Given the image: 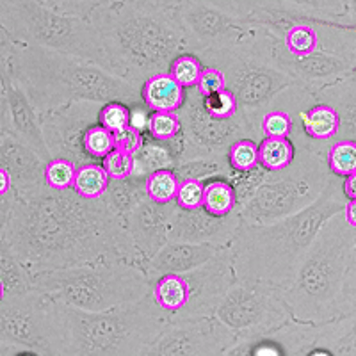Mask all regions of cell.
I'll use <instances>...</instances> for the list:
<instances>
[{"mask_svg":"<svg viewBox=\"0 0 356 356\" xmlns=\"http://www.w3.org/2000/svg\"><path fill=\"white\" fill-rule=\"evenodd\" d=\"M40 2L47 8L56 9L59 13H65V15L88 18L93 13V9H97L107 0H40Z\"/></svg>","mask_w":356,"mask_h":356,"instance_id":"43","label":"cell"},{"mask_svg":"<svg viewBox=\"0 0 356 356\" xmlns=\"http://www.w3.org/2000/svg\"><path fill=\"white\" fill-rule=\"evenodd\" d=\"M184 276L189 284V301L182 310L170 316V319H196V317L214 316L216 308L237 280L230 244L222 246L211 260H207L200 267L184 273Z\"/></svg>","mask_w":356,"mask_h":356,"instance_id":"14","label":"cell"},{"mask_svg":"<svg viewBox=\"0 0 356 356\" xmlns=\"http://www.w3.org/2000/svg\"><path fill=\"white\" fill-rule=\"evenodd\" d=\"M344 195L348 200H356V173L344 178Z\"/></svg>","mask_w":356,"mask_h":356,"instance_id":"49","label":"cell"},{"mask_svg":"<svg viewBox=\"0 0 356 356\" xmlns=\"http://www.w3.org/2000/svg\"><path fill=\"white\" fill-rule=\"evenodd\" d=\"M79 164L65 157H52L44 164V182L47 187L56 191H65L73 187Z\"/></svg>","mask_w":356,"mask_h":356,"instance_id":"32","label":"cell"},{"mask_svg":"<svg viewBox=\"0 0 356 356\" xmlns=\"http://www.w3.org/2000/svg\"><path fill=\"white\" fill-rule=\"evenodd\" d=\"M170 321L152 292L106 312H86L57 301L52 308V353L75 356H143Z\"/></svg>","mask_w":356,"mask_h":356,"instance_id":"3","label":"cell"},{"mask_svg":"<svg viewBox=\"0 0 356 356\" xmlns=\"http://www.w3.org/2000/svg\"><path fill=\"white\" fill-rule=\"evenodd\" d=\"M109 186V175L98 162H88L77 168L73 189L89 200L104 198Z\"/></svg>","mask_w":356,"mask_h":356,"instance_id":"29","label":"cell"},{"mask_svg":"<svg viewBox=\"0 0 356 356\" xmlns=\"http://www.w3.org/2000/svg\"><path fill=\"white\" fill-rule=\"evenodd\" d=\"M0 11L34 41L57 52L84 57L109 70L104 44L89 18L65 15L47 8L40 0H4Z\"/></svg>","mask_w":356,"mask_h":356,"instance_id":"10","label":"cell"},{"mask_svg":"<svg viewBox=\"0 0 356 356\" xmlns=\"http://www.w3.org/2000/svg\"><path fill=\"white\" fill-rule=\"evenodd\" d=\"M284 44L289 54L305 57L321 47V34L317 22H294L284 33Z\"/></svg>","mask_w":356,"mask_h":356,"instance_id":"26","label":"cell"},{"mask_svg":"<svg viewBox=\"0 0 356 356\" xmlns=\"http://www.w3.org/2000/svg\"><path fill=\"white\" fill-rule=\"evenodd\" d=\"M4 298H6V282L4 278L0 276V305L4 303Z\"/></svg>","mask_w":356,"mask_h":356,"instance_id":"50","label":"cell"},{"mask_svg":"<svg viewBox=\"0 0 356 356\" xmlns=\"http://www.w3.org/2000/svg\"><path fill=\"white\" fill-rule=\"evenodd\" d=\"M177 116L180 120V148L177 164L209 155H228L232 143L248 138L237 116L232 120H218L207 113L203 95L196 89V86L186 88L184 102L177 111Z\"/></svg>","mask_w":356,"mask_h":356,"instance_id":"12","label":"cell"},{"mask_svg":"<svg viewBox=\"0 0 356 356\" xmlns=\"http://www.w3.org/2000/svg\"><path fill=\"white\" fill-rule=\"evenodd\" d=\"M178 177L173 170H157L146 175V195L157 203L175 202L178 191Z\"/></svg>","mask_w":356,"mask_h":356,"instance_id":"31","label":"cell"},{"mask_svg":"<svg viewBox=\"0 0 356 356\" xmlns=\"http://www.w3.org/2000/svg\"><path fill=\"white\" fill-rule=\"evenodd\" d=\"M227 88V77H225V72H222L219 66H203L202 75H200V81L196 84V89L203 97H209V95L216 93L219 89Z\"/></svg>","mask_w":356,"mask_h":356,"instance_id":"44","label":"cell"},{"mask_svg":"<svg viewBox=\"0 0 356 356\" xmlns=\"http://www.w3.org/2000/svg\"><path fill=\"white\" fill-rule=\"evenodd\" d=\"M316 104H328L339 114L337 139L356 141V70L314 93Z\"/></svg>","mask_w":356,"mask_h":356,"instance_id":"20","label":"cell"},{"mask_svg":"<svg viewBox=\"0 0 356 356\" xmlns=\"http://www.w3.org/2000/svg\"><path fill=\"white\" fill-rule=\"evenodd\" d=\"M344 216L346 221L349 222V227L356 230V200H348L344 207Z\"/></svg>","mask_w":356,"mask_h":356,"instance_id":"48","label":"cell"},{"mask_svg":"<svg viewBox=\"0 0 356 356\" xmlns=\"http://www.w3.org/2000/svg\"><path fill=\"white\" fill-rule=\"evenodd\" d=\"M152 296L159 307L170 316L182 310L189 301V284L184 275H164L157 278L152 285Z\"/></svg>","mask_w":356,"mask_h":356,"instance_id":"24","label":"cell"},{"mask_svg":"<svg viewBox=\"0 0 356 356\" xmlns=\"http://www.w3.org/2000/svg\"><path fill=\"white\" fill-rule=\"evenodd\" d=\"M260 22L284 34L294 22H339L346 15L344 0H251Z\"/></svg>","mask_w":356,"mask_h":356,"instance_id":"17","label":"cell"},{"mask_svg":"<svg viewBox=\"0 0 356 356\" xmlns=\"http://www.w3.org/2000/svg\"><path fill=\"white\" fill-rule=\"evenodd\" d=\"M294 143V159L285 170L267 171L255 193L237 209L241 221L267 225L298 214L316 202L333 178L328 166L332 143L301 138Z\"/></svg>","mask_w":356,"mask_h":356,"instance_id":"6","label":"cell"},{"mask_svg":"<svg viewBox=\"0 0 356 356\" xmlns=\"http://www.w3.org/2000/svg\"><path fill=\"white\" fill-rule=\"evenodd\" d=\"M146 196V175L134 173L127 178H109L106 198L123 219Z\"/></svg>","mask_w":356,"mask_h":356,"instance_id":"22","label":"cell"},{"mask_svg":"<svg viewBox=\"0 0 356 356\" xmlns=\"http://www.w3.org/2000/svg\"><path fill=\"white\" fill-rule=\"evenodd\" d=\"M356 312V255L353 259L351 267L346 275L344 285L339 294V300L335 303V319L344 317Z\"/></svg>","mask_w":356,"mask_h":356,"instance_id":"41","label":"cell"},{"mask_svg":"<svg viewBox=\"0 0 356 356\" xmlns=\"http://www.w3.org/2000/svg\"><path fill=\"white\" fill-rule=\"evenodd\" d=\"M284 36L269 27H260L250 40L225 50H212L196 56L203 66H219L227 77V89L237 98V118L248 138L260 143L262 118L284 89L294 84L287 72L280 70L271 59V44Z\"/></svg>","mask_w":356,"mask_h":356,"instance_id":"5","label":"cell"},{"mask_svg":"<svg viewBox=\"0 0 356 356\" xmlns=\"http://www.w3.org/2000/svg\"><path fill=\"white\" fill-rule=\"evenodd\" d=\"M301 125L314 141L333 143L339 136V114L328 104H314L301 114Z\"/></svg>","mask_w":356,"mask_h":356,"instance_id":"23","label":"cell"},{"mask_svg":"<svg viewBox=\"0 0 356 356\" xmlns=\"http://www.w3.org/2000/svg\"><path fill=\"white\" fill-rule=\"evenodd\" d=\"M146 132L157 141H171L180 134V120L177 113H162V111H152L146 122Z\"/></svg>","mask_w":356,"mask_h":356,"instance_id":"36","label":"cell"},{"mask_svg":"<svg viewBox=\"0 0 356 356\" xmlns=\"http://www.w3.org/2000/svg\"><path fill=\"white\" fill-rule=\"evenodd\" d=\"M203 209L214 216H227L237 207L235 187L227 178H209L203 187Z\"/></svg>","mask_w":356,"mask_h":356,"instance_id":"27","label":"cell"},{"mask_svg":"<svg viewBox=\"0 0 356 356\" xmlns=\"http://www.w3.org/2000/svg\"><path fill=\"white\" fill-rule=\"evenodd\" d=\"M228 161L235 171H250L259 166V143L250 138H241L228 148Z\"/></svg>","mask_w":356,"mask_h":356,"instance_id":"34","label":"cell"},{"mask_svg":"<svg viewBox=\"0 0 356 356\" xmlns=\"http://www.w3.org/2000/svg\"><path fill=\"white\" fill-rule=\"evenodd\" d=\"M102 102L77 100L57 107L49 120V150L50 157H65L82 166L97 162L84 150L82 139L91 127L98 125Z\"/></svg>","mask_w":356,"mask_h":356,"instance_id":"15","label":"cell"},{"mask_svg":"<svg viewBox=\"0 0 356 356\" xmlns=\"http://www.w3.org/2000/svg\"><path fill=\"white\" fill-rule=\"evenodd\" d=\"M355 255L356 230L340 211L324 222L285 289L296 321L319 324L335 319V303Z\"/></svg>","mask_w":356,"mask_h":356,"instance_id":"4","label":"cell"},{"mask_svg":"<svg viewBox=\"0 0 356 356\" xmlns=\"http://www.w3.org/2000/svg\"><path fill=\"white\" fill-rule=\"evenodd\" d=\"M292 132V114L285 109H269L262 118L264 138H289Z\"/></svg>","mask_w":356,"mask_h":356,"instance_id":"40","label":"cell"},{"mask_svg":"<svg viewBox=\"0 0 356 356\" xmlns=\"http://www.w3.org/2000/svg\"><path fill=\"white\" fill-rule=\"evenodd\" d=\"M214 316L237 333V344L267 335L294 319L285 289L257 280H235Z\"/></svg>","mask_w":356,"mask_h":356,"instance_id":"11","label":"cell"},{"mask_svg":"<svg viewBox=\"0 0 356 356\" xmlns=\"http://www.w3.org/2000/svg\"><path fill=\"white\" fill-rule=\"evenodd\" d=\"M346 15L342 18V24L356 27V0H344Z\"/></svg>","mask_w":356,"mask_h":356,"instance_id":"47","label":"cell"},{"mask_svg":"<svg viewBox=\"0 0 356 356\" xmlns=\"http://www.w3.org/2000/svg\"><path fill=\"white\" fill-rule=\"evenodd\" d=\"M177 209V202L157 203L146 196L125 216L127 230L146 260L168 243V228Z\"/></svg>","mask_w":356,"mask_h":356,"instance_id":"18","label":"cell"},{"mask_svg":"<svg viewBox=\"0 0 356 356\" xmlns=\"http://www.w3.org/2000/svg\"><path fill=\"white\" fill-rule=\"evenodd\" d=\"M98 123L114 134L123 132L130 127V107L122 102H107L102 106Z\"/></svg>","mask_w":356,"mask_h":356,"instance_id":"38","label":"cell"},{"mask_svg":"<svg viewBox=\"0 0 356 356\" xmlns=\"http://www.w3.org/2000/svg\"><path fill=\"white\" fill-rule=\"evenodd\" d=\"M11 187H13L11 173L8 171V168L0 166V200L4 198L6 195H9Z\"/></svg>","mask_w":356,"mask_h":356,"instance_id":"46","label":"cell"},{"mask_svg":"<svg viewBox=\"0 0 356 356\" xmlns=\"http://www.w3.org/2000/svg\"><path fill=\"white\" fill-rule=\"evenodd\" d=\"M177 166V155L171 146L164 141H157L148 134L145 145L136 155V173L148 175L157 170H173Z\"/></svg>","mask_w":356,"mask_h":356,"instance_id":"25","label":"cell"},{"mask_svg":"<svg viewBox=\"0 0 356 356\" xmlns=\"http://www.w3.org/2000/svg\"><path fill=\"white\" fill-rule=\"evenodd\" d=\"M291 138H264L259 143V164L267 171L285 170L294 159Z\"/></svg>","mask_w":356,"mask_h":356,"instance_id":"28","label":"cell"},{"mask_svg":"<svg viewBox=\"0 0 356 356\" xmlns=\"http://www.w3.org/2000/svg\"><path fill=\"white\" fill-rule=\"evenodd\" d=\"M175 13L195 56L237 47L266 27L251 0H178Z\"/></svg>","mask_w":356,"mask_h":356,"instance_id":"9","label":"cell"},{"mask_svg":"<svg viewBox=\"0 0 356 356\" xmlns=\"http://www.w3.org/2000/svg\"><path fill=\"white\" fill-rule=\"evenodd\" d=\"M145 269L125 262H89L49 275L56 301L86 312H106L143 300L152 292Z\"/></svg>","mask_w":356,"mask_h":356,"instance_id":"7","label":"cell"},{"mask_svg":"<svg viewBox=\"0 0 356 356\" xmlns=\"http://www.w3.org/2000/svg\"><path fill=\"white\" fill-rule=\"evenodd\" d=\"M344 180L333 175L323 195L298 214L267 225L241 222L230 243L237 280L287 289L323 225L344 211Z\"/></svg>","mask_w":356,"mask_h":356,"instance_id":"2","label":"cell"},{"mask_svg":"<svg viewBox=\"0 0 356 356\" xmlns=\"http://www.w3.org/2000/svg\"><path fill=\"white\" fill-rule=\"evenodd\" d=\"M328 166L333 175L340 178H346L349 175L356 173V141L351 139H335L330 145Z\"/></svg>","mask_w":356,"mask_h":356,"instance_id":"30","label":"cell"},{"mask_svg":"<svg viewBox=\"0 0 356 356\" xmlns=\"http://www.w3.org/2000/svg\"><path fill=\"white\" fill-rule=\"evenodd\" d=\"M143 145H145V134L138 127L130 125L129 129H125L123 132L116 134V146L122 148V150L129 152L134 157L138 155V152L141 150Z\"/></svg>","mask_w":356,"mask_h":356,"instance_id":"45","label":"cell"},{"mask_svg":"<svg viewBox=\"0 0 356 356\" xmlns=\"http://www.w3.org/2000/svg\"><path fill=\"white\" fill-rule=\"evenodd\" d=\"M203 104H205L207 113L218 120H232L237 116V111H239L237 98L227 88L219 89L209 97H203Z\"/></svg>","mask_w":356,"mask_h":356,"instance_id":"37","label":"cell"},{"mask_svg":"<svg viewBox=\"0 0 356 356\" xmlns=\"http://www.w3.org/2000/svg\"><path fill=\"white\" fill-rule=\"evenodd\" d=\"M82 145L89 157H93L95 161H102L111 150L116 148V134L98 123L84 134Z\"/></svg>","mask_w":356,"mask_h":356,"instance_id":"35","label":"cell"},{"mask_svg":"<svg viewBox=\"0 0 356 356\" xmlns=\"http://www.w3.org/2000/svg\"><path fill=\"white\" fill-rule=\"evenodd\" d=\"M186 95V88L178 84L170 73H155L145 81L141 88V97L145 106L150 111L177 113L180 109Z\"/></svg>","mask_w":356,"mask_h":356,"instance_id":"21","label":"cell"},{"mask_svg":"<svg viewBox=\"0 0 356 356\" xmlns=\"http://www.w3.org/2000/svg\"><path fill=\"white\" fill-rule=\"evenodd\" d=\"M216 244H195V243H166L152 259L146 260L145 273L154 284L155 280L164 275H184L189 273L221 250Z\"/></svg>","mask_w":356,"mask_h":356,"instance_id":"19","label":"cell"},{"mask_svg":"<svg viewBox=\"0 0 356 356\" xmlns=\"http://www.w3.org/2000/svg\"><path fill=\"white\" fill-rule=\"evenodd\" d=\"M237 340V333L216 316L170 319L143 356H227Z\"/></svg>","mask_w":356,"mask_h":356,"instance_id":"13","label":"cell"},{"mask_svg":"<svg viewBox=\"0 0 356 356\" xmlns=\"http://www.w3.org/2000/svg\"><path fill=\"white\" fill-rule=\"evenodd\" d=\"M241 216L235 209L227 216H214L203 207H178L168 228V243H195L227 246L234 241L241 227Z\"/></svg>","mask_w":356,"mask_h":356,"instance_id":"16","label":"cell"},{"mask_svg":"<svg viewBox=\"0 0 356 356\" xmlns=\"http://www.w3.org/2000/svg\"><path fill=\"white\" fill-rule=\"evenodd\" d=\"M203 63L200 61L195 54H180L178 57H175L173 63H171L170 73L171 77L182 86V88H193V86L198 84L200 75H202Z\"/></svg>","mask_w":356,"mask_h":356,"instance_id":"33","label":"cell"},{"mask_svg":"<svg viewBox=\"0 0 356 356\" xmlns=\"http://www.w3.org/2000/svg\"><path fill=\"white\" fill-rule=\"evenodd\" d=\"M100 164L107 171L109 178H127L136 173V157L118 146L102 159Z\"/></svg>","mask_w":356,"mask_h":356,"instance_id":"39","label":"cell"},{"mask_svg":"<svg viewBox=\"0 0 356 356\" xmlns=\"http://www.w3.org/2000/svg\"><path fill=\"white\" fill-rule=\"evenodd\" d=\"M40 70L41 97L50 109L77 100L122 102L130 109L145 106L141 89L84 57L49 50L41 54Z\"/></svg>","mask_w":356,"mask_h":356,"instance_id":"8","label":"cell"},{"mask_svg":"<svg viewBox=\"0 0 356 356\" xmlns=\"http://www.w3.org/2000/svg\"><path fill=\"white\" fill-rule=\"evenodd\" d=\"M203 180H195V178H186L180 180L177 191V205L180 209H198L203 205Z\"/></svg>","mask_w":356,"mask_h":356,"instance_id":"42","label":"cell"},{"mask_svg":"<svg viewBox=\"0 0 356 356\" xmlns=\"http://www.w3.org/2000/svg\"><path fill=\"white\" fill-rule=\"evenodd\" d=\"M178 0H107L89 15L97 27L109 72L141 89L148 77L170 70L187 52L177 20Z\"/></svg>","mask_w":356,"mask_h":356,"instance_id":"1","label":"cell"}]
</instances>
